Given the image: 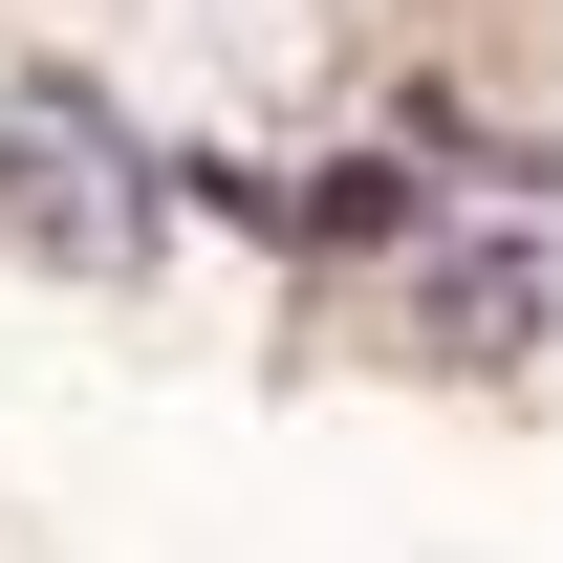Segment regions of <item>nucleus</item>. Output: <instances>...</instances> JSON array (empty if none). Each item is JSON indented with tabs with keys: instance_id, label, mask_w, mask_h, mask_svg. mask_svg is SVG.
I'll return each instance as SVG.
<instances>
[{
	"instance_id": "1",
	"label": "nucleus",
	"mask_w": 563,
	"mask_h": 563,
	"mask_svg": "<svg viewBox=\"0 0 563 563\" xmlns=\"http://www.w3.org/2000/svg\"><path fill=\"white\" fill-rule=\"evenodd\" d=\"M0 196H22V239H66V261L152 239V196H109V131H87L66 87H22V131H0Z\"/></svg>"
}]
</instances>
